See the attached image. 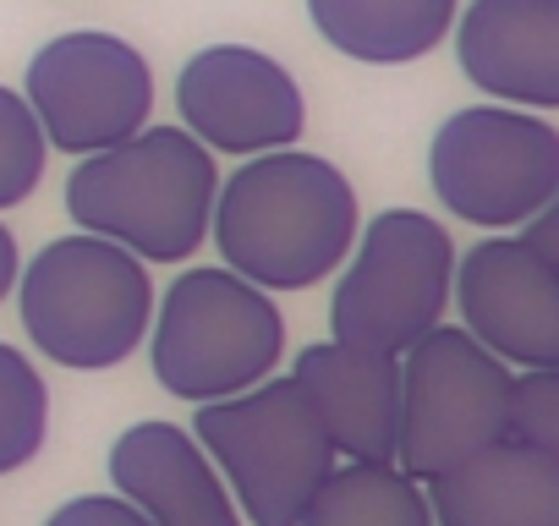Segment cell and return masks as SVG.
<instances>
[{
  "mask_svg": "<svg viewBox=\"0 0 559 526\" xmlns=\"http://www.w3.org/2000/svg\"><path fill=\"white\" fill-rule=\"evenodd\" d=\"M209 230L225 270L258 291H308L357 241V192L319 154L269 148L225 176Z\"/></svg>",
  "mask_w": 559,
  "mask_h": 526,
  "instance_id": "6da1fadb",
  "label": "cell"
},
{
  "mask_svg": "<svg viewBox=\"0 0 559 526\" xmlns=\"http://www.w3.org/2000/svg\"><path fill=\"white\" fill-rule=\"evenodd\" d=\"M214 192V154L170 127H138L127 143L83 154L67 176L72 219L148 263H181L209 241Z\"/></svg>",
  "mask_w": 559,
  "mask_h": 526,
  "instance_id": "7a4b0ae2",
  "label": "cell"
},
{
  "mask_svg": "<svg viewBox=\"0 0 559 526\" xmlns=\"http://www.w3.org/2000/svg\"><path fill=\"white\" fill-rule=\"evenodd\" d=\"M154 286L143 258L110 236H61L23 270V330L61 368H116L148 335Z\"/></svg>",
  "mask_w": 559,
  "mask_h": 526,
  "instance_id": "3957f363",
  "label": "cell"
},
{
  "mask_svg": "<svg viewBox=\"0 0 559 526\" xmlns=\"http://www.w3.org/2000/svg\"><path fill=\"white\" fill-rule=\"evenodd\" d=\"M192 439L214 455L252 526H297L302 504L341 461L297 379H258L241 395L198 401Z\"/></svg>",
  "mask_w": 559,
  "mask_h": 526,
  "instance_id": "277c9868",
  "label": "cell"
},
{
  "mask_svg": "<svg viewBox=\"0 0 559 526\" xmlns=\"http://www.w3.org/2000/svg\"><path fill=\"white\" fill-rule=\"evenodd\" d=\"M286 351L280 308L236 270H187L154 319V379L181 401H225L274 373Z\"/></svg>",
  "mask_w": 559,
  "mask_h": 526,
  "instance_id": "5b68a950",
  "label": "cell"
},
{
  "mask_svg": "<svg viewBox=\"0 0 559 526\" xmlns=\"http://www.w3.org/2000/svg\"><path fill=\"white\" fill-rule=\"evenodd\" d=\"M401 357H406L401 362V428H395L401 471L428 482L433 471L504 439L515 373L483 340H472L466 330L433 324Z\"/></svg>",
  "mask_w": 559,
  "mask_h": 526,
  "instance_id": "8992f818",
  "label": "cell"
},
{
  "mask_svg": "<svg viewBox=\"0 0 559 526\" xmlns=\"http://www.w3.org/2000/svg\"><path fill=\"white\" fill-rule=\"evenodd\" d=\"M455 247L450 230L423 208H384L335 286L330 330L346 346H373L401 357L450 308Z\"/></svg>",
  "mask_w": 559,
  "mask_h": 526,
  "instance_id": "52a82bcc",
  "label": "cell"
},
{
  "mask_svg": "<svg viewBox=\"0 0 559 526\" xmlns=\"http://www.w3.org/2000/svg\"><path fill=\"white\" fill-rule=\"evenodd\" d=\"M428 181L439 203L483 230L526 225L559 187V132L521 105L455 110L428 148Z\"/></svg>",
  "mask_w": 559,
  "mask_h": 526,
  "instance_id": "ba28073f",
  "label": "cell"
},
{
  "mask_svg": "<svg viewBox=\"0 0 559 526\" xmlns=\"http://www.w3.org/2000/svg\"><path fill=\"white\" fill-rule=\"evenodd\" d=\"M28 110L50 148L61 154H99L127 143L148 127L154 110V72L138 45L116 34H61L28 61Z\"/></svg>",
  "mask_w": 559,
  "mask_h": 526,
  "instance_id": "9c48e42d",
  "label": "cell"
},
{
  "mask_svg": "<svg viewBox=\"0 0 559 526\" xmlns=\"http://www.w3.org/2000/svg\"><path fill=\"white\" fill-rule=\"evenodd\" d=\"M176 110L209 154L292 148L308 127L297 77L252 45H209L176 77Z\"/></svg>",
  "mask_w": 559,
  "mask_h": 526,
  "instance_id": "30bf717a",
  "label": "cell"
},
{
  "mask_svg": "<svg viewBox=\"0 0 559 526\" xmlns=\"http://www.w3.org/2000/svg\"><path fill=\"white\" fill-rule=\"evenodd\" d=\"M559 258L537 252L521 236L477 241L455 263V302L466 335L483 340L510 368H554L559 362Z\"/></svg>",
  "mask_w": 559,
  "mask_h": 526,
  "instance_id": "8fae6325",
  "label": "cell"
},
{
  "mask_svg": "<svg viewBox=\"0 0 559 526\" xmlns=\"http://www.w3.org/2000/svg\"><path fill=\"white\" fill-rule=\"evenodd\" d=\"M461 72L521 110L559 105V0H472L455 28Z\"/></svg>",
  "mask_w": 559,
  "mask_h": 526,
  "instance_id": "7c38bea8",
  "label": "cell"
},
{
  "mask_svg": "<svg viewBox=\"0 0 559 526\" xmlns=\"http://www.w3.org/2000/svg\"><path fill=\"white\" fill-rule=\"evenodd\" d=\"M302 395L313 401L335 455L346 461H395L401 428V357L373 346H308L292 368Z\"/></svg>",
  "mask_w": 559,
  "mask_h": 526,
  "instance_id": "4fadbf2b",
  "label": "cell"
},
{
  "mask_svg": "<svg viewBox=\"0 0 559 526\" xmlns=\"http://www.w3.org/2000/svg\"><path fill=\"white\" fill-rule=\"evenodd\" d=\"M433 526H559V455L493 439L428 477Z\"/></svg>",
  "mask_w": 559,
  "mask_h": 526,
  "instance_id": "5bb4252c",
  "label": "cell"
},
{
  "mask_svg": "<svg viewBox=\"0 0 559 526\" xmlns=\"http://www.w3.org/2000/svg\"><path fill=\"white\" fill-rule=\"evenodd\" d=\"M110 482L148 526H241L203 444L176 422H138L110 444Z\"/></svg>",
  "mask_w": 559,
  "mask_h": 526,
  "instance_id": "9a60e30c",
  "label": "cell"
},
{
  "mask_svg": "<svg viewBox=\"0 0 559 526\" xmlns=\"http://www.w3.org/2000/svg\"><path fill=\"white\" fill-rule=\"evenodd\" d=\"M308 17L341 56L368 67H406L450 34L455 0H308Z\"/></svg>",
  "mask_w": 559,
  "mask_h": 526,
  "instance_id": "2e32d148",
  "label": "cell"
},
{
  "mask_svg": "<svg viewBox=\"0 0 559 526\" xmlns=\"http://www.w3.org/2000/svg\"><path fill=\"white\" fill-rule=\"evenodd\" d=\"M297 526H433L428 493L395 461H346L302 504Z\"/></svg>",
  "mask_w": 559,
  "mask_h": 526,
  "instance_id": "e0dca14e",
  "label": "cell"
},
{
  "mask_svg": "<svg viewBox=\"0 0 559 526\" xmlns=\"http://www.w3.org/2000/svg\"><path fill=\"white\" fill-rule=\"evenodd\" d=\"M45 433H50V390L39 368L23 351L0 346V477L23 471L45 450Z\"/></svg>",
  "mask_w": 559,
  "mask_h": 526,
  "instance_id": "ac0fdd59",
  "label": "cell"
},
{
  "mask_svg": "<svg viewBox=\"0 0 559 526\" xmlns=\"http://www.w3.org/2000/svg\"><path fill=\"white\" fill-rule=\"evenodd\" d=\"M45 154H50V143H45L28 99L0 88V208H17L39 192Z\"/></svg>",
  "mask_w": 559,
  "mask_h": 526,
  "instance_id": "d6986e66",
  "label": "cell"
},
{
  "mask_svg": "<svg viewBox=\"0 0 559 526\" xmlns=\"http://www.w3.org/2000/svg\"><path fill=\"white\" fill-rule=\"evenodd\" d=\"M559 384H554V368H521V379H510V417H504V433L532 444V450H548L559 455Z\"/></svg>",
  "mask_w": 559,
  "mask_h": 526,
  "instance_id": "ffe728a7",
  "label": "cell"
},
{
  "mask_svg": "<svg viewBox=\"0 0 559 526\" xmlns=\"http://www.w3.org/2000/svg\"><path fill=\"white\" fill-rule=\"evenodd\" d=\"M45 526H148V515L121 493H83V499L61 504Z\"/></svg>",
  "mask_w": 559,
  "mask_h": 526,
  "instance_id": "44dd1931",
  "label": "cell"
},
{
  "mask_svg": "<svg viewBox=\"0 0 559 526\" xmlns=\"http://www.w3.org/2000/svg\"><path fill=\"white\" fill-rule=\"evenodd\" d=\"M17 263H23V258H17V241H12L7 225H0V297L17 286Z\"/></svg>",
  "mask_w": 559,
  "mask_h": 526,
  "instance_id": "7402d4cb",
  "label": "cell"
}]
</instances>
